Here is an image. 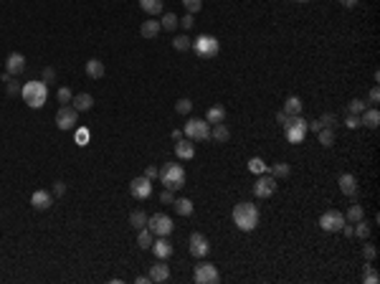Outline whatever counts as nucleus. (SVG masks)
Instances as JSON below:
<instances>
[{
  "instance_id": "obj_1",
  "label": "nucleus",
  "mask_w": 380,
  "mask_h": 284,
  "mask_svg": "<svg viewBox=\"0 0 380 284\" xmlns=\"http://www.w3.org/2000/svg\"><path fill=\"white\" fill-rule=\"evenodd\" d=\"M259 208L254 206V203H249V201H241V203H236V208H233V224H236V228H241V231H254L256 226H259Z\"/></svg>"
},
{
  "instance_id": "obj_2",
  "label": "nucleus",
  "mask_w": 380,
  "mask_h": 284,
  "mask_svg": "<svg viewBox=\"0 0 380 284\" xmlns=\"http://www.w3.org/2000/svg\"><path fill=\"white\" fill-rule=\"evenodd\" d=\"M20 97H23V102L31 109H41L43 104H46V99H49V84L28 81V84H23V89H20Z\"/></svg>"
},
{
  "instance_id": "obj_3",
  "label": "nucleus",
  "mask_w": 380,
  "mask_h": 284,
  "mask_svg": "<svg viewBox=\"0 0 380 284\" xmlns=\"http://www.w3.org/2000/svg\"><path fill=\"white\" fill-rule=\"evenodd\" d=\"M158 178L163 180V185L167 188V190H180L183 185H185V170H183V165H177V163H167V165H163V170L158 172Z\"/></svg>"
},
{
  "instance_id": "obj_4",
  "label": "nucleus",
  "mask_w": 380,
  "mask_h": 284,
  "mask_svg": "<svg viewBox=\"0 0 380 284\" xmlns=\"http://www.w3.org/2000/svg\"><path fill=\"white\" fill-rule=\"evenodd\" d=\"M193 51L200 56V58H216L220 54V41L211 33H200L195 41H193Z\"/></svg>"
},
{
  "instance_id": "obj_5",
  "label": "nucleus",
  "mask_w": 380,
  "mask_h": 284,
  "mask_svg": "<svg viewBox=\"0 0 380 284\" xmlns=\"http://www.w3.org/2000/svg\"><path fill=\"white\" fill-rule=\"evenodd\" d=\"M183 135L188 140H211V122H203V119H188L185 122V129H183Z\"/></svg>"
},
{
  "instance_id": "obj_6",
  "label": "nucleus",
  "mask_w": 380,
  "mask_h": 284,
  "mask_svg": "<svg viewBox=\"0 0 380 284\" xmlns=\"http://www.w3.org/2000/svg\"><path fill=\"white\" fill-rule=\"evenodd\" d=\"M284 132H286V140L292 145H299L304 140V135H307V119L302 114H292L289 117V127L284 129Z\"/></svg>"
},
{
  "instance_id": "obj_7",
  "label": "nucleus",
  "mask_w": 380,
  "mask_h": 284,
  "mask_svg": "<svg viewBox=\"0 0 380 284\" xmlns=\"http://www.w3.org/2000/svg\"><path fill=\"white\" fill-rule=\"evenodd\" d=\"M147 228H150L155 236H170L172 228H175V224H172V218H170V216H165V213H155V216L147 218Z\"/></svg>"
},
{
  "instance_id": "obj_8",
  "label": "nucleus",
  "mask_w": 380,
  "mask_h": 284,
  "mask_svg": "<svg viewBox=\"0 0 380 284\" xmlns=\"http://www.w3.org/2000/svg\"><path fill=\"white\" fill-rule=\"evenodd\" d=\"M195 284H218L220 282V272L216 264H198L193 272Z\"/></svg>"
},
{
  "instance_id": "obj_9",
  "label": "nucleus",
  "mask_w": 380,
  "mask_h": 284,
  "mask_svg": "<svg viewBox=\"0 0 380 284\" xmlns=\"http://www.w3.org/2000/svg\"><path fill=\"white\" fill-rule=\"evenodd\" d=\"M320 226H322V231H329V233H334V231H340V228L345 226V213H340V211H334V208L325 211V213L320 216Z\"/></svg>"
},
{
  "instance_id": "obj_10",
  "label": "nucleus",
  "mask_w": 380,
  "mask_h": 284,
  "mask_svg": "<svg viewBox=\"0 0 380 284\" xmlns=\"http://www.w3.org/2000/svg\"><path fill=\"white\" fill-rule=\"evenodd\" d=\"M76 122H79V112H76V109L69 107V104H61L58 112H56V127L58 129H74Z\"/></svg>"
},
{
  "instance_id": "obj_11",
  "label": "nucleus",
  "mask_w": 380,
  "mask_h": 284,
  "mask_svg": "<svg viewBox=\"0 0 380 284\" xmlns=\"http://www.w3.org/2000/svg\"><path fill=\"white\" fill-rule=\"evenodd\" d=\"M276 178L274 175H266V172H261L259 175V180L254 183V195L256 198H269V195H274L276 193Z\"/></svg>"
},
{
  "instance_id": "obj_12",
  "label": "nucleus",
  "mask_w": 380,
  "mask_h": 284,
  "mask_svg": "<svg viewBox=\"0 0 380 284\" xmlns=\"http://www.w3.org/2000/svg\"><path fill=\"white\" fill-rule=\"evenodd\" d=\"M129 193H132V198H137V201H145L152 195V180L150 178H135L129 183Z\"/></svg>"
},
{
  "instance_id": "obj_13",
  "label": "nucleus",
  "mask_w": 380,
  "mask_h": 284,
  "mask_svg": "<svg viewBox=\"0 0 380 284\" xmlns=\"http://www.w3.org/2000/svg\"><path fill=\"white\" fill-rule=\"evenodd\" d=\"M188 244H190V254L195 256V259H203V256H208V251H211V244H208V238L203 236V233H190V238H188Z\"/></svg>"
},
{
  "instance_id": "obj_14",
  "label": "nucleus",
  "mask_w": 380,
  "mask_h": 284,
  "mask_svg": "<svg viewBox=\"0 0 380 284\" xmlns=\"http://www.w3.org/2000/svg\"><path fill=\"white\" fill-rule=\"evenodd\" d=\"M31 206H33L36 211H49V208L54 206V195H51L49 190H36V193L31 195Z\"/></svg>"
},
{
  "instance_id": "obj_15",
  "label": "nucleus",
  "mask_w": 380,
  "mask_h": 284,
  "mask_svg": "<svg viewBox=\"0 0 380 284\" xmlns=\"http://www.w3.org/2000/svg\"><path fill=\"white\" fill-rule=\"evenodd\" d=\"M150 249H152V254L158 256V259H170V256H172V244L167 241V236H158V238L152 241Z\"/></svg>"
},
{
  "instance_id": "obj_16",
  "label": "nucleus",
  "mask_w": 380,
  "mask_h": 284,
  "mask_svg": "<svg viewBox=\"0 0 380 284\" xmlns=\"http://www.w3.org/2000/svg\"><path fill=\"white\" fill-rule=\"evenodd\" d=\"M23 69H26V56H23V54H10V56L5 58V71H8L10 76L23 74Z\"/></svg>"
},
{
  "instance_id": "obj_17",
  "label": "nucleus",
  "mask_w": 380,
  "mask_h": 284,
  "mask_svg": "<svg viewBox=\"0 0 380 284\" xmlns=\"http://www.w3.org/2000/svg\"><path fill=\"white\" fill-rule=\"evenodd\" d=\"M147 277H150V282H160V284L167 282V279H170V267L165 264V259H160L158 264H152Z\"/></svg>"
},
{
  "instance_id": "obj_18",
  "label": "nucleus",
  "mask_w": 380,
  "mask_h": 284,
  "mask_svg": "<svg viewBox=\"0 0 380 284\" xmlns=\"http://www.w3.org/2000/svg\"><path fill=\"white\" fill-rule=\"evenodd\" d=\"M175 155L180 160H193L195 158V145L190 140H177L175 142Z\"/></svg>"
},
{
  "instance_id": "obj_19",
  "label": "nucleus",
  "mask_w": 380,
  "mask_h": 284,
  "mask_svg": "<svg viewBox=\"0 0 380 284\" xmlns=\"http://www.w3.org/2000/svg\"><path fill=\"white\" fill-rule=\"evenodd\" d=\"M340 190L345 193V195H357V180H355V175L352 172H342L340 175Z\"/></svg>"
},
{
  "instance_id": "obj_20",
  "label": "nucleus",
  "mask_w": 380,
  "mask_h": 284,
  "mask_svg": "<svg viewBox=\"0 0 380 284\" xmlns=\"http://www.w3.org/2000/svg\"><path fill=\"white\" fill-rule=\"evenodd\" d=\"M71 102H74L71 107L76 109V112H89V109L94 107V97H92V94H86V92H84V94H76Z\"/></svg>"
},
{
  "instance_id": "obj_21",
  "label": "nucleus",
  "mask_w": 380,
  "mask_h": 284,
  "mask_svg": "<svg viewBox=\"0 0 380 284\" xmlns=\"http://www.w3.org/2000/svg\"><path fill=\"white\" fill-rule=\"evenodd\" d=\"M104 71H107V69H104V63H102L99 58H89V61H86V76H89V79H102Z\"/></svg>"
},
{
  "instance_id": "obj_22",
  "label": "nucleus",
  "mask_w": 380,
  "mask_h": 284,
  "mask_svg": "<svg viewBox=\"0 0 380 284\" xmlns=\"http://www.w3.org/2000/svg\"><path fill=\"white\" fill-rule=\"evenodd\" d=\"M163 31V26H160V20H142V26H140V33H142V38H155Z\"/></svg>"
},
{
  "instance_id": "obj_23",
  "label": "nucleus",
  "mask_w": 380,
  "mask_h": 284,
  "mask_svg": "<svg viewBox=\"0 0 380 284\" xmlns=\"http://www.w3.org/2000/svg\"><path fill=\"white\" fill-rule=\"evenodd\" d=\"M223 119H226V107H223V104H213L206 112V122H211V124H218Z\"/></svg>"
},
{
  "instance_id": "obj_24",
  "label": "nucleus",
  "mask_w": 380,
  "mask_h": 284,
  "mask_svg": "<svg viewBox=\"0 0 380 284\" xmlns=\"http://www.w3.org/2000/svg\"><path fill=\"white\" fill-rule=\"evenodd\" d=\"M211 140H216V142H228V140H231V129L223 124V122H218V124L211 129Z\"/></svg>"
},
{
  "instance_id": "obj_25",
  "label": "nucleus",
  "mask_w": 380,
  "mask_h": 284,
  "mask_svg": "<svg viewBox=\"0 0 380 284\" xmlns=\"http://www.w3.org/2000/svg\"><path fill=\"white\" fill-rule=\"evenodd\" d=\"M360 122L365 124V127H370V129H375L378 124H380V112L373 107V109H365V112L360 114Z\"/></svg>"
},
{
  "instance_id": "obj_26",
  "label": "nucleus",
  "mask_w": 380,
  "mask_h": 284,
  "mask_svg": "<svg viewBox=\"0 0 380 284\" xmlns=\"http://www.w3.org/2000/svg\"><path fill=\"white\" fill-rule=\"evenodd\" d=\"M140 8L147 15H158V13H163V0H140Z\"/></svg>"
},
{
  "instance_id": "obj_27",
  "label": "nucleus",
  "mask_w": 380,
  "mask_h": 284,
  "mask_svg": "<svg viewBox=\"0 0 380 284\" xmlns=\"http://www.w3.org/2000/svg\"><path fill=\"white\" fill-rule=\"evenodd\" d=\"M152 241H155V233H152L147 226L137 231V244H140V249H150V246H152Z\"/></svg>"
},
{
  "instance_id": "obj_28",
  "label": "nucleus",
  "mask_w": 380,
  "mask_h": 284,
  "mask_svg": "<svg viewBox=\"0 0 380 284\" xmlns=\"http://www.w3.org/2000/svg\"><path fill=\"white\" fill-rule=\"evenodd\" d=\"M317 140H320V145H322V147L334 145V129H332V127H322L320 132H317Z\"/></svg>"
},
{
  "instance_id": "obj_29",
  "label": "nucleus",
  "mask_w": 380,
  "mask_h": 284,
  "mask_svg": "<svg viewBox=\"0 0 380 284\" xmlns=\"http://www.w3.org/2000/svg\"><path fill=\"white\" fill-rule=\"evenodd\" d=\"M172 206H175V211L180 213V216H190L193 213V201L190 198H175Z\"/></svg>"
},
{
  "instance_id": "obj_30",
  "label": "nucleus",
  "mask_w": 380,
  "mask_h": 284,
  "mask_svg": "<svg viewBox=\"0 0 380 284\" xmlns=\"http://www.w3.org/2000/svg\"><path fill=\"white\" fill-rule=\"evenodd\" d=\"M172 49H175V51H190V49H193V38H188L185 33H183V36H175V38H172Z\"/></svg>"
},
{
  "instance_id": "obj_31",
  "label": "nucleus",
  "mask_w": 380,
  "mask_h": 284,
  "mask_svg": "<svg viewBox=\"0 0 380 284\" xmlns=\"http://www.w3.org/2000/svg\"><path fill=\"white\" fill-rule=\"evenodd\" d=\"M284 112L286 114H302V99L299 97H289L284 102Z\"/></svg>"
},
{
  "instance_id": "obj_32",
  "label": "nucleus",
  "mask_w": 380,
  "mask_h": 284,
  "mask_svg": "<svg viewBox=\"0 0 380 284\" xmlns=\"http://www.w3.org/2000/svg\"><path fill=\"white\" fill-rule=\"evenodd\" d=\"M129 226L137 228V231L145 228V226H147V216H145L142 211H132V213H129Z\"/></svg>"
},
{
  "instance_id": "obj_33",
  "label": "nucleus",
  "mask_w": 380,
  "mask_h": 284,
  "mask_svg": "<svg viewBox=\"0 0 380 284\" xmlns=\"http://www.w3.org/2000/svg\"><path fill=\"white\" fill-rule=\"evenodd\" d=\"M360 218H365V211H363V206H350V211L345 213V221L347 224H357V221H360Z\"/></svg>"
},
{
  "instance_id": "obj_34",
  "label": "nucleus",
  "mask_w": 380,
  "mask_h": 284,
  "mask_svg": "<svg viewBox=\"0 0 380 284\" xmlns=\"http://www.w3.org/2000/svg\"><path fill=\"white\" fill-rule=\"evenodd\" d=\"M177 23H180V18H177L175 13H165V15H163V20H160V26H163L165 31H175V28H177Z\"/></svg>"
},
{
  "instance_id": "obj_35",
  "label": "nucleus",
  "mask_w": 380,
  "mask_h": 284,
  "mask_svg": "<svg viewBox=\"0 0 380 284\" xmlns=\"http://www.w3.org/2000/svg\"><path fill=\"white\" fill-rule=\"evenodd\" d=\"M289 172H292V168H289L286 163H276V165L271 168V175H274L276 180H279V178H286Z\"/></svg>"
},
{
  "instance_id": "obj_36",
  "label": "nucleus",
  "mask_w": 380,
  "mask_h": 284,
  "mask_svg": "<svg viewBox=\"0 0 380 284\" xmlns=\"http://www.w3.org/2000/svg\"><path fill=\"white\" fill-rule=\"evenodd\" d=\"M190 109H193V102H190V99H177V102H175V112H177V114H188Z\"/></svg>"
},
{
  "instance_id": "obj_37",
  "label": "nucleus",
  "mask_w": 380,
  "mask_h": 284,
  "mask_svg": "<svg viewBox=\"0 0 380 284\" xmlns=\"http://www.w3.org/2000/svg\"><path fill=\"white\" fill-rule=\"evenodd\" d=\"M378 279H380V277H378V272H375V269L368 264V267H365V272H363V282H365V284H378Z\"/></svg>"
},
{
  "instance_id": "obj_38",
  "label": "nucleus",
  "mask_w": 380,
  "mask_h": 284,
  "mask_svg": "<svg viewBox=\"0 0 380 284\" xmlns=\"http://www.w3.org/2000/svg\"><path fill=\"white\" fill-rule=\"evenodd\" d=\"M347 109H350V114H363V112H365V102H363V99H352V102L347 104Z\"/></svg>"
},
{
  "instance_id": "obj_39",
  "label": "nucleus",
  "mask_w": 380,
  "mask_h": 284,
  "mask_svg": "<svg viewBox=\"0 0 380 284\" xmlns=\"http://www.w3.org/2000/svg\"><path fill=\"white\" fill-rule=\"evenodd\" d=\"M249 168H251V172H256V175L266 172V165H264V160H261V158H251V160H249Z\"/></svg>"
},
{
  "instance_id": "obj_40",
  "label": "nucleus",
  "mask_w": 380,
  "mask_h": 284,
  "mask_svg": "<svg viewBox=\"0 0 380 284\" xmlns=\"http://www.w3.org/2000/svg\"><path fill=\"white\" fill-rule=\"evenodd\" d=\"M56 97H58V102H61V104H69V102L74 99V94H71L69 86H61V89L56 92Z\"/></svg>"
},
{
  "instance_id": "obj_41",
  "label": "nucleus",
  "mask_w": 380,
  "mask_h": 284,
  "mask_svg": "<svg viewBox=\"0 0 380 284\" xmlns=\"http://www.w3.org/2000/svg\"><path fill=\"white\" fill-rule=\"evenodd\" d=\"M355 233L360 236V238H368V233H370V226L365 224V218H360V221L355 224Z\"/></svg>"
},
{
  "instance_id": "obj_42",
  "label": "nucleus",
  "mask_w": 380,
  "mask_h": 284,
  "mask_svg": "<svg viewBox=\"0 0 380 284\" xmlns=\"http://www.w3.org/2000/svg\"><path fill=\"white\" fill-rule=\"evenodd\" d=\"M183 5L188 8V13H198L203 8V0H183Z\"/></svg>"
},
{
  "instance_id": "obj_43",
  "label": "nucleus",
  "mask_w": 380,
  "mask_h": 284,
  "mask_svg": "<svg viewBox=\"0 0 380 284\" xmlns=\"http://www.w3.org/2000/svg\"><path fill=\"white\" fill-rule=\"evenodd\" d=\"M345 124H347L350 129H357V127L363 124V122H360V114H350V112H347V117H345Z\"/></svg>"
},
{
  "instance_id": "obj_44",
  "label": "nucleus",
  "mask_w": 380,
  "mask_h": 284,
  "mask_svg": "<svg viewBox=\"0 0 380 284\" xmlns=\"http://www.w3.org/2000/svg\"><path fill=\"white\" fill-rule=\"evenodd\" d=\"M76 145H89V129L86 127L76 129Z\"/></svg>"
},
{
  "instance_id": "obj_45",
  "label": "nucleus",
  "mask_w": 380,
  "mask_h": 284,
  "mask_svg": "<svg viewBox=\"0 0 380 284\" xmlns=\"http://www.w3.org/2000/svg\"><path fill=\"white\" fill-rule=\"evenodd\" d=\"M320 122H322V127H332V129H334V124H337V122H334V114H332V112L322 114V117H320Z\"/></svg>"
},
{
  "instance_id": "obj_46",
  "label": "nucleus",
  "mask_w": 380,
  "mask_h": 284,
  "mask_svg": "<svg viewBox=\"0 0 380 284\" xmlns=\"http://www.w3.org/2000/svg\"><path fill=\"white\" fill-rule=\"evenodd\" d=\"M51 81H56V71L49 66V69H43V84H51Z\"/></svg>"
},
{
  "instance_id": "obj_47",
  "label": "nucleus",
  "mask_w": 380,
  "mask_h": 284,
  "mask_svg": "<svg viewBox=\"0 0 380 284\" xmlns=\"http://www.w3.org/2000/svg\"><path fill=\"white\" fill-rule=\"evenodd\" d=\"M363 256H365L368 261H373V259H375V246H373V244H365V246H363Z\"/></svg>"
},
{
  "instance_id": "obj_48",
  "label": "nucleus",
  "mask_w": 380,
  "mask_h": 284,
  "mask_svg": "<svg viewBox=\"0 0 380 284\" xmlns=\"http://www.w3.org/2000/svg\"><path fill=\"white\" fill-rule=\"evenodd\" d=\"M20 89H23V86H18V81H13V79L8 81V94H10V97L20 94Z\"/></svg>"
},
{
  "instance_id": "obj_49",
  "label": "nucleus",
  "mask_w": 380,
  "mask_h": 284,
  "mask_svg": "<svg viewBox=\"0 0 380 284\" xmlns=\"http://www.w3.org/2000/svg\"><path fill=\"white\" fill-rule=\"evenodd\" d=\"M289 117H292V114H286V112H284V109H281V112L276 114V122H279V124H281V127L286 129V127H289Z\"/></svg>"
},
{
  "instance_id": "obj_50",
  "label": "nucleus",
  "mask_w": 380,
  "mask_h": 284,
  "mask_svg": "<svg viewBox=\"0 0 380 284\" xmlns=\"http://www.w3.org/2000/svg\"><path fill=\"white\" fill-rule=\"evenodd\" d=\"M172 201H175L172 190H167V188H165V190H163V195H160V203H172Z\"/></svg>"
},
{
  "instance_id": "obj_51",
  "label": "nucleus",
  "mask_w": 380,
  "mask_h": 284,
  "mask_svg": "<svg viewBox=\"0 0 380 284\" xmlns=\"http://www.w3.org/2000/svg\"><path fill=\"white\" fill-rule=\"evenodd\" d=\"M66 193V183L63 180H56L54 183V195H63Z\"/></svg>"
},
{
  "instance_id": "obj_52",
  "label": "nucleus",
  "mask_w": 380,
  "mask_h": 284,
  "mask_svg": "<svg viewBox=\"0 0 380 284\" xmlns=\"http://www.w3.org/2000/svg\"><path fill=\"white\" fill-rule=\"evenodd\" d=\"M180 23H183V28H193V26H195V18H193V13H188V15L180 20Z\"/></svg>"
},
{
  "instance_id": "obj_53",
  "label": "nucleus",
  "mask_w": 380,
  "mask_h": 284,
  "mask_svg": "<svg viewBox=\"0 0 380 284\" xmlns=\"http://www.w3.org/2000/svg\"><path fill=\"white\" fill-rule=\"evenodd\" d=\"M370 102H373V104L380 102V92H378V86H373V89H370Z\"/></svg>"
},
{
  "instance_id": "obj_54",
  "label": "nucleus",
  "mask_w": 380,
  "mask_h": 284,
  "mask_svg": "<svg viewBox=\"0 0 380 284\" xmlns=\"http://www.w3.org/2000/svg\"><path fill=\"white\" fill-rule=\"evenodd\" d=\"M340 231H345V236H355V226H350L347 221H345V226H342Z\"/></svg>"
},
{
  "instance_id": "obj_55",
  "label": "nucleus",
  "mask_w": 380,
  "mask_h": 284,
  "mask_svg": "<svg viewBox=\"0 0 380 284\" xmlns=\"http://www.w3.org/2000/svg\"><path fill=\"white\" fill-rule=\"evenodd\" d=\"M158 172H160L158 168H147V172H145V178H150V180H152V178H158Z\"/></svg>"
},
{
  "instance_id": "obj_56",
  "label": "nucleus",
  "mask_w": 380,
  "mask_h": 284,
  "mask_svg": "<svg viewBox=\"0 0 380 284\" xmlns=\"http://www.w3.org/2000/svg\"><path fill=\"white\" fill-rule=\"evenodd\" d=\"M307 129H315V132H320V129H322V122H320V119L312 122V124H307Z\"/></svg>"
},
{
  "instance_id": "obj_57",
  "label": "nucleus",
  "mask_w": 380,
  "mask_h": 284,
  "mask_svg": "<svg viewBox=\"0 0 380 284\" xmlns=\"http://www.w3.org/2000/svg\"><path fill=\"white\" fill-rule=\"evenodd\" d=\"M340 3H342L345 8H355L357 3H360V0H340Z\"/></svg>"
},
{
  "instance_id": "obj_58",
  "label": "nucleus",
  "mask_w": 380,
  "mask_h": 284,
  "mask_svg": "<svg viewBox=\"0 0 380 284\" xmlns=\"http://www.w3.org/2000/svg\"><path fill=\"white\" fill-rule=\"evenodd\" d=\"M135 284H150V277H142V274H140V277L135 279Z\"/></svg>"
},
{
  "instance_id": "obj_59",
  "label": "nucleus",
  "mask_w": 380,
  "mask_h": 284,
  "mask_svg": "<svg viewBox=\"0 0 380 284\" xmlns=\"http://www.w3.org/2000/svg\"><path fill=\"white\" fill-rule=\"evenodd\" d=\"M172 140H183V132H180V129H172Z\"/></svg>"
},
{
  "instance_id": "obj_60",
  "label": "nucleus",
  "mask_w": 380,
  "mask_h": 284,
  "mask_svg": "<svg viewBox=\"0 0 380 284\" xmlns=\"http://www.w3.org/2000/svg\"><path fill=\"white\" fill-rule=\"evenodd\" d=\"M297 3H307V0H297Z\"/></svg>"
}]
</instances>
